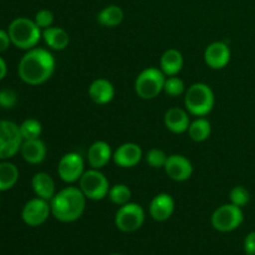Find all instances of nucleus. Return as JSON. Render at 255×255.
<instances>
[{
    "label": "nucleus",
    "instance_id": "obj_1",
    "mask_svg": "<svg viewBox=\"0 0 255 255\" xmlns=\"http://www.w3.org/2000/svg\"><path fill=\"white\" fill-rule=\"evenodd\" d=\"M55 57L49 50L32 47L27 50L17 65V74L22 82L31 86L42 85L51 79L55 72Z\"/></svg>",
    "mask_w": 255,
    "mask_h": 255
},
{
    "label": "nucleus",
    "instance_id": "obj_2",
    "mask_svg": "<svg viewBox=\"0 0 255 255\" xmlns=\"http://www.w3.org/2000/svg\"><path fill=\"white\" fill-rule=\"evenodd\" d=\"M86 201L79 187H66L56 192L50 201L51 216L62 223H72L84 214Z\"/></svg>",
    "mask_w": 255,
    "mask_h": 255
},
{
    "label": "nucleus",
    "instance_id": "obj_3",
    "mask_svg": "<svg viewBox=\"0 0 255 255\" xmlns=\"http://www.w3.org/2000/svg\"><path fill=\"white\" fill-rule=\"evenodd\" d=\"M10 41L15 47L20 50H30L36 47L42 39V30L36 25L34 20L29 17H15L7 27Z\"/></svg>",
    "mask_w": 255,
    "mask_h": 255
},
{
    "label": "nucleus",
    "instance_id": "obj_4",
    "mask_svg": "<svg viewBox=\"0 0 255 255\" xmlns=\"http://www.w3.org/2000/svg\"><path fill=\"white\" fill-rule=\"evenodd\" d=\"M214 104L216 97L213 90L204 82H196L184 92V109L192 116H207L212 112Z\"/></svg>",
    "mask_w": 255,
    "mask_h": 255
},
{
    "label": "nucleus",
    "instance_id": "obj_5",
    "mask_svg": "<svg viewBox=\"0 0 255 255\" xmlns=\"http://www.w3.org/2000/svg\"><path fill=\"white\" fill-rule=\"evenodd\" d=\"M166 75L157 67H147L142 70L134 80V91L142 100H153L163 91Z\"/></svg>",
    "mask_w": 255,
    "mask_h": 255
},
{
    "label": "nucleus",
    "instance_id": "obj_6",
    "mask_svg": "<svg viewBox=\"0 0 255 255\" xmlns=\"http://www.w3.org/2000/svg\"><path fill=\"white\" fill-rule=\"evenodd\" d=\"M79 188L90 201H102L110 191V182L100 169L85 171L79 181Z\"/></svg>",
    "mask_w": 255,
    "mask_h": 255
},
{
    "label": "nucleus",
    "instance_id": "obj_7",
    "mask_svg": "<svg viewBox=\"0 0 255 255\" xmlns=\"http://www.w3.org/2000/svg\"><path fill=\"white\" fill-rule=\"evenodd\" d=\"M244 221V213L241 207L228 203L218 207L212 214V226L221 233H229L242 226Z\"/></svg>",
    "mask_w": 255,
    "mask_h": 255
},
{
    "label": "nucleus",
    "instance_id": "obj_8",
    "mask_svg": "<svg viewBox=\"0 0 255 255\" xmlns=\"http://www.w3.org/2000/svg\"><path fill=\"white\" fill-rule=\"evenodd\" d=\"M144 218L146 214L142 206L128 202L117 209L115 214V226L124 233H132L143 226Z\"/></svg>",
    "mask_w": 255,
    "mask_h": 255
},
{
    "label": "nucleus",
    "instance_id": "obj_9",
    "mask_svg": "<svg viewBox=\"0 0 255 255\" xmlns=\"http://www.w3.org/2000/svg\"><path fill=\"white\" fill-rule=\"evenodd\" d=\"M22 141L24 139L20 133L19 125L7 120L0 121V159L1 161H6L20 152Z\"/></svg>",
    "mask_w": 255,
    "mask_h": 255
},
{
    "label": "nucleus",
    "instance_id": "obj_10",
    "mask_svg": "<svg viewBox=\"0 0 255 255\" xmlns=\"http://www.w3.org/2000/svg\"><path fill=\"white\" fill-rule=\"evenodd\" d=\"M85 172V161L77 152H69L60 158L57 164V174L65 183H75L80 181Z\"/></svg>",
    "mask_w": 255,
    "mask_h": 255
},
{
    "label": "nucleus",
    "instance_id": "obj_11",
    "mask_svg": "<svg viewBox=\"0 0 255 255\" xmlns=\"http://www.w3.org/2000/svg\"><path fill=\"white\" fill-rule=\"evenodd\" d=\"M51 214L50 202L36 197L25 203L21 211V218L26 226L40 227L49 219Z\"/></svg>",
    "mask_w": 255,
    "mask_h": 255
},
{
    "label": "nucleus",
    "instance_id": "obj_12",
    "mask_svg": "<svg viewBox=\"0 0 255 255\" xmlns=\"http://www.w3.org/2000/svg\"><path fill=\"white\" fill-rule=\"evenodd\" d=\"M167 176L176 182H186L193 174V164L182 154H171L163 167Z\"/></svg>",
    "mask_w": 255,
    "mask_h": 255
},
{
    "label": "nucleus",
    "instance_id": "obj_13",
    "mask_svg": "<svg viewBox=\"0 0 255 255\" xmlns=\"http://www.w3.org/2000/svg\"><path fill=\"white\" fill-rule=\"evenodd\" d=\"M232 57L231 49L223 41H214L206 47L203 54L204 62L213 70L224 69Z\"/></svg>",
    "mask_w": 255,
    "mask_h": 255
},
{
    "label": "nucleus",
    "instance_id": "obj_14",
    "mask_svg": "<svg viewBox=\"0 0 255 255\" xmlns=\"http://www.w3.org/2000/svg\"><path fill=\"white\" fill-rule=\"evenodd\" d=\"M142 157H143V152L138 144L133 142H126L114 152L112 159L115 164L121 168H132L141 162Z\"/></svg>",
    "mask_w": 255,
    "mask_h": 255
},
{
    "label": "nucleus",
    "instance_id": "obj_15",
    "mask_svg": "<svg viewBox=\"0 0 255 255\" xmlns=\"http://www.w3.org/2000/svg\"><path fill=\"white\" fill-rule=\"evenodd\" d=\"M176 203L171 194L158 193L149 203V216L156 222H166L173 214Z\"/></svg>",
    "mask_w": 255,
    "mask_h": 255
},
{
    "label": "nucleus",
    "instance_id": "obj_16",
    "mask_svg": "<svg viewBox=\"0 0 255 255\" xmlns=\"http://www.w3.org/2000/svg\"><path fill=\"white\" fill-rule=\"evenodd\" d=\"M163 122L166 128L176 134H182L187 132L189 125H191L188 111L182 107H172V109L167 110L163 117Z\"/></svg>",
    "mask_w": 255,
    "mask_h": 255
},
{
    "label": "nucleus",
    "instance_id": "obj_17",
    "mask_svg": "<svg viewBox=\"0 0 255 255\" xmlns=\"http://www.w3.org/2000/svg\"><path fill=\"white\" fill-rule=\"evenodd\" d=\"M115 86L111 81L104 77L94 80L89 86V97L96 105H107L114 100Z\"/></svg>",
    "mask_w": 255,
    "mask_h": 255
},
{
    "label": "nucleus",
    "instance_id": "obj_18",
    "mask_svg": "<svg viewBox=\"0 0 255 255\" xmlns=\"http://www.w3.org/2000/svg\"><path fill=\"white\" fill-rule=\"evenodd\" d=\"M114 152L111 146L106 141H96L89 147L87 151V161L91 168L101 169L109 164L112 159Z\"/></svg>",
    "mask_w": 255,
    "mask_h": 255
},
{
    "label": "nucleus",
    "instance_id": "obj_19",
    "mask_svg": "<svg viewBox=\"0 0 255 255\" xmlns=\"http://www.w3.org/2000/svg\"><path fill=\"white\" fill-rule=\"evenodd\" d=\"M46 144L40 138L22 141L20 153L22 159L29 164H39L46 158Z\"/></svg>",
    "mask_w": 255,
    "mask_h": 255
},
{
    "label": "nucleus",
    "instance_id": "obj_20",
    "mask_svg": "<svg viewBox=\"0 0 255 255\" xmlns=\"http://www.w3.org/2000/svg\"><path fill=\"white\" fill-rule=\"evenodd\" d=\"M31 187L36 197L46 199L49 202L56 194V186H55L54 179L46 172H37V173H35L31 179Z\"/></svg>",
    "mask_w": 255,
    "mask_h": 255
},
{
    "label": "nucleus",
    "instance_id": "obj_21",
    "mask_svg": "<svg viewBox=\"0 0 255 255\" xmlns=\"http://www.w3.org/2000/svg\"><path fill=\"white\" fill-rule=\"evenodd\" d=\"M183 65L184 59L182 52L177 49H168L162 54L159 69L167 77L177 76L183 69Z\"/></svg>",
    "mask_w": 255,
    "mask_h": 255
},
{
    "label": "nucleus",
    "instance_id": "obj_22",
    "mask_svg": "<svg viewBox=\"0 0 255 255\" xmlns=\"http://www.w3.org/2000/svg\"><path fill=\"white\" fill-rule=\"evenodd\" d=\"M42 39L51 50L61 51L67 47L70 42V35L65 29L59 26H50L42 30Z\"/></svg>",
    "mask_w": 255,
    "mask_h": 255
},
{
    "label": "nucleus",
    "instance_id": "obj_23",
    "mask_svg": "<svg viewBox=\"0 0 255 255\" xmlns=\"http://www.w3.org/2000/svg\"><path fill=\"white\" fill-rule=\"evenodd\" d=\"M97 22L102 26L115 27L119 26L125 19V12L119 5H107L104 9L100 10L96 16Z\"/></svg>",
    "mask_w": 255,
    "mask_h": 255
},
{
    "label": "nucleus",
    "instance_id": "obj_24",
    "mask_svg": "<svg viewBox=\"0 0 255 255\" xmlns=\"http://www.w3.org/2000/svg\"><path fill=\"white\" fill-rule=\"evenodd\" d=\"M19 181V169L14 163L7 161L0 162V192L11 189Z\"/></svg>",
    "mask_w": 255,
    "mask_h": 255
},
{
    "label": "nucleus",
    "instance_id": "obj_25",
    "mask_svg": "<svg viewBox=\"0 0 255 255\" xmlns=\"http://www.w3.org/2000/svg\"><path fill=\"white\" fill-rule=\"evenodd\" d=\"M188 136L194 142H204L209 138L212 133V125L204 117H197L191 121L188 127Z\"/></svg>",
    "mask_w": 255,
    "mask_h": 255
},
{
    "label": "nucleus",
    "instance_id": "obj_26",
    "mask_svg": "<svg viewBox=\"0 0 255 255\" xmlns=\"http://www.w3.org/2000/svg\"><path fill=\"white\" fill-rule=\"evenodd\" d=\"M107 197H109V199L112 202V203L121 207L124 206V204L131 202L132 192L126 184L119 183L110 187V191H109V194H107Z\"/></svg>",
    "mask_w": 255,
    "mask_h": 255
},
{
    "label": "nucleus",
    "instance_id": "obj_27",
    "mask_svg": "<svg viewBox=\"0 0 255 255\" xmlns=\"http://www.w3.org/2000/svg\"><path fill=\"white\" fill-rule=\"evenodd\" d=\"M20 133H21L22 139H35L40 138L42 133L41 122L35 119H26L21 122L19 126Z\"/></svg>",
    "mask_w": 255,
    "mask_h": 255
},
{
    "label": "nucleus",
    "instance_id": "obj_28",
    "mask_svg": "<svg viewBox=\"0 0 255 255\" xmlns=\"http://www.w3.org/2000/svg\"><path fill=\"white\" fill-rule=\"evenodd\" d=\"M163 91L171 97H178L186 92V85L184 81L178 76L166 77Z\"/></svg>",
    "mask_w": 255,
    "mask_h": 255
},
{
    "label": "nucleus",
    "instance_id": "obj_29",
    "mask_svg": "<svg viewBox=\"0 0 255 255\" xmlns=\"http://www.w3.org/2000/svg\"><path fill=\"white\" fill-rule=\"evenodd\" d=\"M229 201L234 206H238L241 208H243L251 201V193H249V191L246 187L236 186L229 192Z\"/></svg>",
    "mask_w": 255,
    "mask_h": 255
},
{
    "label": "nucleus",
    "instance_id": "obj_30",
    "mask_svg": "<svg viewBox=\"0 0 255 255\" xmlns=\"http://www.w3.org/2000/svg\"><path fill=\"white\" fill-rule=\"evenodd\" d=\"M168 156L159 148H151L146 153V162L152 168H163Z\"/></svg>",
    "mask_w": 255,
    "mask_h": 255
},
{
    "label": "nucleus",
    "instance_id": "obj_31",
    "mask_svg": "<svg viewBox=\"0 0 255 255\" xmlns=\"http://www.w3.org/2000/svg\"><path fill=\"white\" fill-rule=\"evenodd\" d=\"M34 21L36 22V25L40 29L44 30L46 29V27L52 26V22H54V14H52L51 10L41 9L35 14Z\"/></svg>",
    "mask_w": 255,
    "mask_h": 255
},
{
    "label": "nucleus",
    "instance_id": "obj_32",
    "mask_svg": "<svg viewBox=\"0 0 255 255\" xmlns=\"http://www.w3.org/2000/svg\"><path fill=\"white\" fill-rule=\"evenodd\" d=\"M17 102V95L14 90L4 89L0 91V106L4 109H12Z\"/></svg>",
    "mask_w": 255,
    "mask_h": 255
},
{
    "label": "nucleus",
    "instance_id": "obj_33",
    "mask_svg": "<svg viewBox=\"0 0 255 255\" xmlns=\"http://www.w3.org/2000/svg\"><path fill=\"white\" fill-rule=\"evenodd\" d=\"M244 251L247 255H255V232H251L244 239Z\"/></svg>",
    "mask_w": 255,
    "mask_h": 255
},
{
    "label": "nucleus",
    "instance_id": "obj_34",
    "mask_svg": "<svg viewBox=\"0 0 255 255\" xmlns=\"http://www.w3.org/2000/svg\"><path fill=\"white\" fill-rule=\"evenodd\" d=\"M11 45V41H10V36L7 34V30L0 29V54L1 52H5L9 46Z\"/></svg>",
    "mask_w": 255,
    "mask_h": 255
},
{
    "label": "nucleus",
    "instance_id": "obj_35",
    "mask_svg": "<svg viewBox=\"0 0 255 255\" xmlns=\"http://www.w3.org/2000/svg\"><path fill=\"white\" fill-rule=\"evenodd\" d=\"M7 74V65L5 62V60L0 56V81L4 80V77L6 76Z\"/></svg>",
    "mask_w": 255,
    "mask_h": 255
},
{
    "label": "nucleus",
    "instance_id": "obj_36",
    "mask_svg": "<svg viewBox=\"0 0 255 255\" xmlns=\"http://www.w3.org/2000/svg\"><path fill=\"white\" fill-rule=\"evenodd\" d=\"M111 255H121V254H111Z\"/></svg>",
    "mask_w": 255,
    "mask_h": 255
}]
</instances>
